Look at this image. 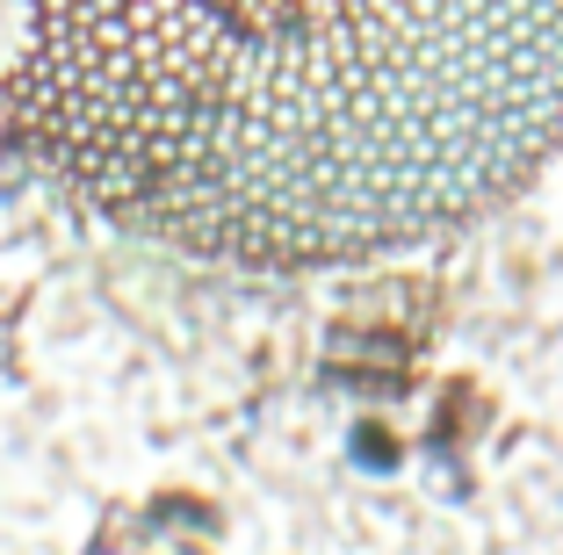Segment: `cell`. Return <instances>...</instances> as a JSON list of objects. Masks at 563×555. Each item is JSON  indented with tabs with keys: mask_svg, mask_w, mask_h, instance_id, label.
Returning a JSON list of instances; mask_svg holds the SVG:
<instances>
[{
	"mask_svg": "<svg viewBox=\"0 0 563 555\" xmlns=\"http://www.w3.org/2000/svg\"><path fill=\"white\" fill-rule=\"evenodd\" d=\"M8 109L66 196L224 267H362L563 152V0H36Z\"/></svg>",
	"mask_w": 563,
	"mask_h": 555,
	"instance_id": "obj_1",
	"label": "cell"
}]
</instances>
